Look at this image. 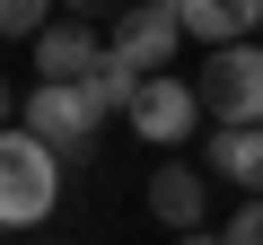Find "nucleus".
<instances>
[{"label":"nucleus","instance_id":"obj_6","mask_svg":"<svg viewBox=\"0 0 263 245\" xmlns=\"http://www.w3.org/2000/svg\"><path fill=\"white\" fill-rule=\"evenodd\" d=\"M27 44H35V79H88L97 53H105V35H97L88 18H62V9H53Z\"/></svg>","mask_w":263,"mask_h":245},{"label":"nucleus","instance_id":"obj_13","mask_svg":"<svg viewBox=\"0 0 263 245\" xmlns=\"http://www.w3.org/2000/svg\"><path fill=\"white\" fill-rule=\"evenodd\" d=\"M53 9H62V18H88V27H105V18H123V9H132V0H53Z\"/></svg>","mask_w":263,"mask_h":245},{"label":"nucleus","instance_id":"obj_2","mask_svg":"<svg viewBox=\"0 0 263 245\" xmlns=\"http://www.w3.org/2000/svg\"><path fill=\"white\" fill-rule=\"evenodd\" d=\"M202 122H263V35H237V44H202Z\"/></svg>","mask_w":263,"mask_h":245},{"label":"nucleus","instance_id":"obj_15","mask_svg":"<svg viewBox=\"0 0 263 245\" xmlns=\"http://www.w3.org/2000/svg\"><path fill=\"white\" fill-rule=\"evenodd\" d=\"M0 122H9V79H0Z\"/></svg>","mask_w":263,"mask_h":245},{"label":"nucleus","instance_id":"obj_4","mask_svg":"<svg viewBox=\"0 0 263 245\" xmlns=\"http://www.w3.org/2000/svg\"><path fill=\"white\" fill-rule=\"evenodd\" d=\"M27 132L70 167V158H88V140H97V114H88V96H79V79H35V96H27Z\"/></svg>","mask_w":263,"mask_h":245},{"label":"nucleus","instance_id":"obj_17","mask_svg":"<svg viewBox=\"0 0 263 245\" xmlns=\"http://www.w3.org/2000/svg\"><path fill=\"white\" fill-rule=\"evenodd\" d=\"M158 9H176V0H158Z\"/></svg>","mask_w":263,"mask_h":245},{"label":"nucleus","instance_id":"obj_8","mask_svg":"<svg viewBox=\"0 0 263 245\" xmlns=\"http://www.w3.org/2000/svg\"><path fill=\"white\" fill-rule=\"evenodd\" d=\"M211 184L263 193V122H211Z\"/></svg>","mask_w":263,"mask_h":245},{"label":"nucleus","instance_id":"obj_9","mask_svg":"<svg viewBox=\"0 0 263 245\" xmlns=\"http://www.w3.org/2000/svg\"><path fill=\"white\" fill-rule=\"evenodd\" d=\"M176 27L184 44H237L254 35V0H176Z\"/></svg>","mask_w":263,"mask_h":245},{"label":"nucleus","instance_id":"obj_12","mask_svg":"<svg viewBox=\"0 0 263 245\" xmlns=\"http://www.w3.org/2000/svg\"><path fill=\"white\" fill-rule=\"evenodd\" d=\"M44 18H53V0H0V35H9V44H27Z\"/></svg>","mask_w":263,"mask_h":245},{"label":"nucleus","instance_id":"obj_5","mask_svg":"<svg viewBox=\"0 0 263 245\" xmlns=\"http://www.w3.org/2000/svg\"><path fill=\"white\" fill-rule=\"evenodd\" d=\"M114 35H105V53L114 62H132V70H176V44H184V27H176V9H158V0H132L123 18H105Z\"/></svg>","mask_w":263,"mask_h":245},{"label":"nucleus","instance_id":"obj_7","mask_svg":"<svg viewBox=\"0 0 263 245\" xmlns=\"http://www.w3.org/2000/svg\"><path fill=\"white\" fill-rule=\"evenodd\" d=\"M141 201H149V219L176 236V228H202L211 219V175H193L184 158H158V175L141 184Z\"/></svg>","mask_w":263,"mask_h":245},{"label":"nucleus","instance_id":"obj_1","mask_svg":"<svg viewBox=\"0 0 263 245\" xmlns=\"http://www.w3.org/2000/svg\"><path fill=\"white\" fill-rule=\"evenodd\" d=\"M53 201H62V158L27 122H0V228H44Z\"/></svg>","mask_w":263,"mask_h":245},{"label":"nucleus","instance_id":"obj_14","mask_svg":"<svg viewBox=\"0 0 263 245\" xmlns=\"http://www.w3.org/2000/svg\"><path fill=\"white\" fill-rule=\"evenodd\" d=\"M176 245H219V228H176Z\"/></svg>","mask_w":263,"mask_h":245},{"label":"nucleus","instance_id":"obj_3","mask_svg":"<svg viewBox=\"0 0 263 245\" xmlns=\"http://www.w3.org/2000/svg\"><path fill=\"white\" fill-rule=\"evenodd\" d=\"M123 122H132V132H141L149 149H184V140L202 132V96H193V79H176V70H149L141 88H132Z\"/></svg>","mask_w":263,"mask_h":245},{"label":"nucleus","instance_id":"obj_10","mask_svg":"<svg viewBox=\"0 0 263 245\" xmlns=\"http://www.w3.org/2000/svg\"><path fill=\"white\" fill-rule=\"evenodd\" d=\"M132 88H141V70L114 62V53H97V70L79 79V96H88V114H97V122H105V114H123V105H132Z\"/></svg>","mask_w":263,"mask_h":245},{"label":"nucleus","instance_id":"obj_16","mask_svg":"<svg viewBox=\"0 0 263 245\" xmlns=\"http://www.w3.org/2000/svg\"><path fill=\"white\" fill-rule=\"evenodd\" d=\"M254 35H263V0H254Z\"/></svg>","mask_w":263,"mask_h":245},{"label":"nucleus","instance_id":"obj_11","mask_svg":"<svg viewBox=\"0 0 263 245\" xmlns=\"http://www.w3.org/2000/svg\"><path fill=\"white\" fill-rule=\"evenodd\" d=\"M219 245H263V193H237V210H228Z\"/></svg>","mask_w":263,"mask_h":245}]
</instances>
